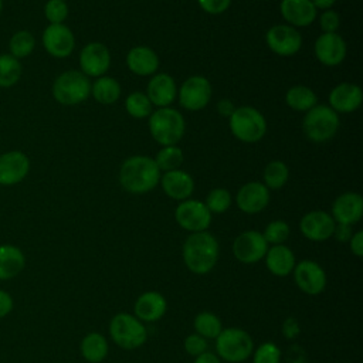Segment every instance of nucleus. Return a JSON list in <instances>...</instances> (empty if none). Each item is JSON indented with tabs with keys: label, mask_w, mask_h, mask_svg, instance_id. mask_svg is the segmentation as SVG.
<instances>
[{
	"label": "nucleus",
	"mask_w": 363,
	"mask_h": 363,
	"mask_svg": "<svg viewBox=\"0 0 363 363\" xmlns=\"http://www.w3.org/2000/svg\"><path fill=\"white\" fill-rule=\"evenodd\" d=\"M220 245L208 231L190 233L184 240L182 257L186 268L196 275H206L213 271L218 261Z\"/></svg>",
	"instance_id": "nucleus-1"
},
{
	"label": "nucleus",
	"mask_w": 363,
	"mask_h": 363,
	"mask_svg": "<svg viewBox=\"0 0 363 363\" xmlns=\"http://www.w3.org/2000/svg\"><path fill=\"white\" fill-rule=\"evenodd\" d=\"M160 170L155 160L147 156L128 157L119 170L121 186L133 194H143L153 190L160 180Z\"/></svg>",
	"instance_id": "nucleus-2"
},
{
	"label": "nucleus",
	"mask_w": 363,
	"mask_h": 363,
	"mask_svg": "<svg viewBox=\"0 0 363 363\" xmlns=\"http://www.w3.org/2000/svg\"><path fill=\"white\" fill-rule=\"evenodd\" d=\"M184 118L174 108H159L149 115V130L152 138L162 146H173L184 135Z\"/></svg>",
	"instance_id": "nucleus-3"
},
{
	"label": "nucleus",
	"mask_w": 363,
	"mask_h": 363,
	"mask_svg": "<svg viewBox=\"0 0 363 363\" xmlns=\"http://www.w3.org/2000/svg\"><path fill=\"white\" fill-rule=\"evenodd\" d=\"M109 336L116 346L125 350H133L143 346L147 340V330L133 313L119 312L109 320Z\"/></svg>",
	"instance_id": "nucleus-4"
},
{
	"label": "nucleus",
	"mask_w": 363,
	"mask_h": 363,
	"mask_svg": "<svg viewBox=\"0 0 363 363\" xmlns=\"http://www.w3.org/2000/svg\"><path fill=\"white\" fill-rule=\"evenodd\" d=\"M254 340L241 328H223L216 337V354L227 363H242L251 357Z\"/></svg>",
	"instance_id": "nucleus-5"
},
{
	"label": "nucleus",
	"mask_w": 363,
	"mask_h": 363,
	"mask_svg": "<svg viewBox=\"0 0 363 363\" xmlns=\"http://www.w3.org/2000/svg\"><path fill=\"white\" fill-rule=\"evenodd\" d=\"M228 123L231 133L244 143H255L261 140L267 132L264 115L252 106L235 108Z\"/></svg>",
	"instance_id": "nucleus-6"
},
{
	"label": "nucleus",
	"mask_w": 363,
	"mask_h": 363,
	"mask_svg": "<svg viewBox=\"0 0 363 363\" xmlns=\"http://www.w3.org/2000/svg\"><path fill=\"white\" fill-rule=\"evenodd\" d=\"M91 95V82L85 74L69 69L60 74L52 84V96L61 105H77Z\"/></svg>",
	"instance_id": "nucleus-7"
},
{
	"label": "nucleus",
	"mask_w": 363,
	"mask_h": 363,
	"mask_svg": "<svg viewBox=\"0 0 363 363\" xmlns=\"http://www.w3.org/2000/svg\"><path fill=\"white\" fill-rule=\"evenodd\" d=\"M306 138L315 143L332 139L339 129V116L328 105H315L311 108L302 122Z\"/></svg>",
	"instance_id": "nucleus-8"
},
{
	"label": "nucleus",
	"mask_w": 363,
	"mask_h": 363,
	"mask_svg": "<svg viewBox=\"0 0 363 363\" xmlns=\"http://www.w3.org/2000/svg\"><path fill=\"white\" fill-rule=\"evenodd\" d=\"M211 217L213 214L208 211L206 204L193 199L180 201L174 210L176 223L189 233L207 231L211 224Z\"/></svg>",
	"instance_id": "nucleus-9"
},
{
	"label": "nucleus",
	"mask_w": 363,
	"mask_h": 363,
	"mask_svg": "<svg viewBox=\"0 0 363 363\" xmlns=\"http://www.w3.org/2000/svg\"><path fill=\"white\" fill-rule=\"evenodd\" d=\"M268 247L269 245L265 241L262 233L257 230H247L234 238L231 250L234 258L238 262L251 265L264 259Z\"/></svg>",
	"instance_id": "nucleus-10"
},
{
	"label": "nucleus",
	"mask_w": 363,
	"mask_h": 363,
	"mask_svg": "<svg viewBox=\"0 0 363 363\" xmlns=\"http://www.w3.org/2000/svg\"><path fill=\"white\" fill-rule=\"evenodd\" d=\"M295 285L306 295L316 296L322 294L328 284L325 269L312 259H302L295 264L292 271Z\"/></svg>",
	"instance_id": "nucleus-11"
},
{
	"label": "nucleus",
	"mask_w": 363,
	"mask_h": 363,
	"mask_svg": "<svg viewBox=\"0 0 363 363\" xmlns=\"http://www.w3.org/2000/svg\"><path fill=\"white\" fill-rule=\"evenodd\" d=\"M211 84L201 75L187 78L179 91V102L187 111H201L211 99Z\"/></svg>",
	"instance_id": "nucleus-12"
},
{
	"label": "nucleus",
	"mask_w": 363,
	"mask_h": 363,
	"mask_svg": "<svg viewBox=\"0 0 363 363\" xmlns=\"http://www.w3.org/2000/svg\"><path fill=\"white\" fill-rule=\"evenodd\" d=\"M268 48L281 57L295 55L302 47V37L299 31L286 24H277L271 27L265 34Z\"/></svg>",
	"instance_id": "nucleus-13"
},
{
	"label": "nucleus",
	"mask_w": 363,
	"mask_h": 363,
	"mask_svg": "<svg viewBox=\"0 0 363 363\" xmlns=\"http://www.w3.org/2000/svg\"><path fill=\"white\" fill-rule=\"evenodd\" d=\"M41 40L45 51L55 58H65L71 55L75 47L74 33L64 23L48 24L43 31Z\"/></svg>",
	"instance_id": "nucleus-14"
},
{
	"label": "nucleus",
	"mask_w": 363,
	"mask_h": 363,
	"mask_svg": "<svg viewBox=\"0 0 363 363\" xmlns=\"http://www.w3.org/2000/svg\"><path fill=\"white\" fill-rule=\"evenodd\" d=\"M333 217L323 210H312L302 216L299 221V230L302 235L315 242H322L329 240L333 235L335 230Z\"/></svg>",
	"instance_id": "nucleus-15"
},
{
	"label": "nucleus",
	"mask_w": 363,
	"mask_h": 363,
	"mask_svg": "<svg viewBox=\"0 0 363 363\" xmlns=\"http://www.w3.org/2000/svg\"><path fill=\"white\" fill-rule=\"evenodd\" d=\"M30 172V159L21 150H9L0 155V186H14L23 182Z\"/></svg>",
	"instance_id": "nucleus-16"
},
{
	"label": "nucleus",
	"mask_w": 363,
	"mask_h": 363,
	"mask_svg": "<svg viewBox=\"0 0 363 363\" xmlns=\"http://www.w3.org/2000/svg\"><path fill=\"white\" fill-rule=\"evenodd\" d=\"M318 61L326 67H336L346 57V43L337 33H323L315 41L313 47Z\"/></svg>",
	"instance_id": "nucleus-17"
},
{
	"label": "nucleus",
	"mask_w": 363,
	"mask_h": 363,
	"mask_svg": "<svg viewBox=\"0 0 363 363\" xmlns=\"http://www.w3.org/2000/svg\"><path fill=\"white\" fill-rule=\"evenodd\" d=\"M111 65V54L102 43H89L79 52L81 72L86 77H102Z\"/></svg>",
	"instance_id": "nucleus-18"
},
{
	"label": "nucleus",
	"mask_w": 363,
	"mask_h": 363,
	"mask_svg": "<svg viewBox=\"0 0 363 363\" xmlns=\"http://www.w3.org/2000/svg\"><path fill=\"white\" fill-rule=\"evenodd\" d=\"M235 203L242 213L257 214L268 206L269 190L264 183L248 182L237 191Z\"/></svg>",
	"instance_id": "nucleus-19"
},
{
	"label": "nucleus",
	"mask_w": 363,
	"mask_h": 363,
	"mask_svg": "<svg viewBox=\"0 0 363 363\" xmlns=\"http://www.w3.org/2000/svg\"><path fill=\"white\" fill-rule=\"evenodd\" d=\"M167 311L166 298L157 291H146L140 294L133 305V315L143 323L160 320Z\"/></svg>",
	"instance_id": "nucleus-20"
},
{
	"label": "nucleus",
	"mask_w": 363,
	"mask_h": 363,
	"mask_svg": "<svg viewBox=\"0 0 363 363\" xmlns=\"http://www.w3.org/2000/svg\"><path fill=\"white\" fill-rule=\"evenodd\" d=\"M337 224L353 225L363 216V199L359 193L346 191L337 196L332 204L330 214Z\"/></svg>",
	"instance_id": "nucleus-21"
},
{
	"label": "nucleus",
	"mask_w": 363,
	"mask_h": 363,
	"mask_svg": "<svg viewBox=\"0 0 363 363\" xmlns=\"http://www.w3.org/2000/svg\"><path fill=\"white\" fill-rule=\"evenodd\" d=\"M363 101L362 88L352 82H342L336 85L329 94V106L336 113L354 112Z\"/></svg>",
	"instance_id": "nucleus-22"
},
{
	"label": "nucleus",
	"mask_w": 363,
	"mask_h": 363,
	"mask_svg": "<svg viewBox=\"0 0 363 363\" xmlns=\"http://www.w3.org/2000/svg\"><path fill=\"white\" fill-rule=\"evenodd\" d=\"M159 182H160L162 189L166 193V196H169L170 199L177 200V201L187 200L193 194V190H194L193 177L182 169L164 172V174L160 176Z\"/></svg>",
	"instance_id": "nucleus-23"
},
{
	"label": "nucleus",
	"mask_w": 363,
	"mask_h": 363,
	"mask_svg": "<svg viewBox=\"0 0 363 363\" xmlns=\"http://www.w3.org/2000/svg\"><path fill=\"white\" fill-rule=\"evenodd\" d=\"M264 259H265L267 269L272 275L279 277V278L291 275L295 268V264H296L294 251L289 247H286L285 244L268 247Z\"/></svg>",
	"instance_id": "nucleus-24"
},
{
	"label": "nucleus",
	"mask_w": 363,
	"mask_h": 363,
	"mask_svg": "<svg viewBox=\"0 0 363 363\" xmlns=\"http://www.w3.org/2000/svg\"><path fill=\"white\" fill-rule=\"evenodd\" d=\"M279 11L292 27H306L316 18V9L311 0H281Z\"/></svg>",
	"instance_id": "nucleus-25"
},
{
	"label": "nucleus",
	"mask_w": 363,
	"mask_h": 363,
	"mask_svg": "<svg viewBox=\"0 0 363 363\" xmlns=\"http://www.w3.org/2000/svg\"><path fill=\"white\" fill-rule=\"evenodd\" d=\"M146 95L152 105L157 108H166L174 101L177 95L176 82L169 74H155L147 84Z\"/></svg>",
	"instance_id": "nucleus-26"
},
{
	"label": "nucleus",
	"mask_w": 363,
	"mask_h": 363,
	"mask_svg": "<svg viewBox=\"0 0 363 363\" xmlns=\"http://www.w3.org/2000/svg\"><path fill=\"white\" fill-rule=\"evenodd\" d=\"M126 65L136 75H153L159 68V57L150 47L138 45L128 51Z\"/></svg>",
	"instance_id": "nucleus-27"
},
{
	"label": "nucleus",
	"mask_w": 363,
	"mask_h": 363,
	"mask_svg": "<svg viewBox=\"0 0 363 363\" xmlns=\"http://www.w3.org/2000/svg\"><path fill=\"white\" fill-rule=\"evenodd\" d=\"M26 267L24 252L13 244H0V281L17 277Z\"/></svg>",
	"instance_id": "nucleus-28"
},
{
	"label": "nucleus",
	"mask_w": 363,
	"mask_h": 363,
	"mask_svg": "<svg viewBox=\"0 0 363 363\" xmlns=\"http://www.w3.org/2000/svg\"><path fill=\"white\" fill-rule=\"evenodd\" d=\"M79 350L88 363H101L108 356L109 343L102 333L91 332L82 337Z\"/></svg>",
	"instance_id": "nucleus-29"
},
{
	"label": "nucleus",
	"mask_w": 363,
	"mask_h": 363,
	"mask_svg": "<svg viewBox=\"0 0 363 363\" xmlns=\"http://www.w3.org/2000/svg\"><path fill=\"white\" fill-rule=\"evenodd\" d=\"M91 94L96 102L109 105L119 99L121 85L115 78L102 75L91 85Z\"/></svg>",
	"instance_id": "nucleus-30"
},
{
	"label": "nucleus",
	"mask_w": 363,
	"mask_h": 363,
	"mask_svg": "<svg viewBox=\"0 0 363 363\" xmlns=\"http://www.w3.org/2000/svg\"><path fill=\"white\" fill-rule=\"evenodd\" d=\"M285 101L291 109L298 112H308L316 105L318 98L311 88L305 85H294L288 89Z\"/></svg>",
	"instance_id": "nucleus-31"
},
{
	"label": "nucleus",
	"mask_w": 363,
	"mask_h": 363,
	"mask_svg": "<svg viewBox=\"0 0 363 363\" xmlns=\"http://www.w3.org/2000/svg\"><path fill=\"white\" fill-rule=\"evenodd\" d=\"M193 328L197 335L208 340V339H216L220 335V332L223 330V323L216 313L203 311L194 316Z\"/></svg>",
	"instance_id": "nucleus-32"
},
{
	"label": "nucleus",
	"mask_w": 363,
	"mask_h": 363,
	"mask_svg": "<svg viewBox=\"0 0 363 363\" xmlns=\"http://www.w3.org/2000/svg\"><path fill=\"white\" fill-rule=\"evenodd\" d=\"M23 74L20 60L11 54H0V88L14 86Z\"/></svg>",
	"instance_id": "nucleus-33"
},
{
	"label": "nucleus",
	"mask_w": 363,
	"mask_h": 363,
	"mask_svg": "<svg viewBox=\"0 0 363 363\" xmlns=\"http://www.w3.org/2000/svg\"><path fill=\"white\" fill-rule=\"evenodd\" d=\"M35 48V38L28 30L16 31L9 40V54L14 58L21 60L28 57Z\"/></svg>",
	"instance_id": "nucleus-34"
},
{
	"label": "nucleus",
	"mask_w": 363,
	"mask_h": 363,
	"mask_svg": "<svg viewBox=\"0 0 363 363\" xmlns=\"http://www.w3.org/2000/svg\"><path fill=\"white\" fill-rule=\"evenodd\" d=\"M288 166L281 160L269 162L264 169V184L268 190H278L288 182Z\"/></svg>",
	"instance_id": "nucleus-35"
},
{
	"label": "nucleus",
	"mask_w": 363,
	"mask_h": 363,
	"mask_svg": "<svg viewBox=\"0 0 363 363\" xmlns=\"http://www.w3.org/2000/svg\"><path fill=\"white\" fill-rule=\"evenodd\" d=\"M183 152L180 147H177L176 145L173 146H163L156 157L153 159L156 166L159 167V170H164V172H170V170H176L180 169L182 163H183Z\"/></svg>",
	"instance_id": "nucleus-36"
},
{
	"label": "nucleus",
	"mask_w": 363,
	"mask_h": 363,
	"mask_svg": "<svg viewBox=\"0 0 363 363\" xmlns=\"http://www.w3.org/2000/svg\"><path fill=\"white\" fill-rule=\"evenodd\" d=\"M152 106L153 105L150 104L147 95L143 92H132L125 101L126 112L136 119L149 116L152 113Z\"/></svg>",
	"instance_id": "nucleus-37"
},
{
	"label": "nucleus",
	"mask_w": 363,
	"mask_h": 363,
	"mask_svg": "<svg viewBox=\"0 0 363 363\" xmlns=\"http://www.w3.org/2000/svg\"><path fill=\"white\" fill-rule=\"evenodd\" d=\"M231 200L233 199L228 190L223 187H216L207 194L204 204L211 214H221L230 208Z\"/></svg>",
	"instance_id": "nucleus-38"
},
{
	"label": "nucleus",
	"mask_w": 363,
	"mask_h": 363,
	"mask_svg": "<svg viewBox=\"0 0 363 363\" xmlns=\"http://www.w3.org/2000/svg\"><path fill=\"white\" fill-rule=\"evenodd\" d=\"M291 234V228L288 225V223H285L284 220H274L271 223L267 224L262 235L265 238V241L268 242V245H278V244H284Z\"/></svg>",
	"instance_id": "nucleus-39"
},
{
	"label": "nucleus",
	"mask_w": 363,
	"mask_h": 363,
	"mask_svg": "<svg viewBox=\"0 0 363 363\" xmlns=\"http://www.w3.org/2000/svg\"><path fill=\"white\" fill-rule=\"evenodd\" d=\"M252 363H281V349L272 342H264L252 350Z\"/></svg>",
	"instance_id": "nucleus-40"
},
{
	"label": "nucleus",
	"mask_w": 363,
	"mask_h": 363,
	"mask_svg": "<svg viewBox=\"0 0 363 363\" xmlns=\"http://www.w3.org/2000/svg\"><path fill=\"white\" fill-rule=\"evenodd\" d=\"M44 16L50 24H62L68 17V4L65 0H48L44 6Z\"/></svg>",
	"instance_id": "nucleus-41"
},
{
	"label": "nucleus",
	"mask_w": 363,
	"mask_h": 363,
	"mask_svg": "<svg viewBox=\"0 0 363 363\" xmlns=\"http://www.w3.org/2000/svg\"><path fill=\"white\" fill-rule=\"evenodd\" d=\"M183 347L189 356L196 357V356L204 353L206 350H208V342H207V339H204L203 336H200L194 332V333H190L186 336V339L183 342Z\"/></svg>",
	"instance_id": "nucleus-42"
},
{
	"label": "nucleus",
	"mask_w": 363,
	"mask_h": 363,
	"mask_svg": "<svg viewBox=\"0 0 363 363\" xmlns=\"http://www.w3.org/2000/svg\"><path fill=\"white\" fill-rule=\"evenodd\" d=\"M323 33H336L340 26V16L335 10H325L319 18Z\"/></svg>",
	"instance_id": "nucleus-43"
},
{
	"label": "nucleus",
	"mask_w": 363,
	"mask_h": 363,
	"mask_svg": "<svg viewBox=\"0 0 363 363\" xmlns=\"http://www.w3.org/2000/svg\"><path fill=\"white\" fill-rule=\"evenodd\" d=\"M231 4V0H199V6L208 14H221Z\"/></svg>",
	"instance_id": "nucleus-44"
},
{
	"label": "nucleus",
	"mask_w": 363,
	"mask_h": 363,
	"mask_svg": "<svg viewBox=\"0 0 363 363\" xmlns=\"http://www.w3.org/2000/svg\"><path fill=\"white\" fill-rule=\"evenodd\" d=\"M282 335L286 337V339H294L299 335V323L295 318L289 316L284 320L282 323Z\"/></svg>",
	"instance_id": "nucleus-45"
},
{
	"label": "nucleus",
	"mask_w": 363,
	"mask_h": 363,
	"mask_svg": "<svg viewBox=\"0 0 363 363\" xmlns=\"http://www.w3.org/2000/svg\"><path fill=\"white\" fill-rule=\"evenodd\" d=\"M349 247L353 255H356L357 258L363 257V231L362 230L352 234L349 240Z\"/></svg>",
	"instance_id": "nucleus-46"
},
{
	"label": "nucleus",
	"mask_w": 363,
	"mask_h": 363,
	"mask_svg": "<svg viewBox=\"0 0 363 363\" xmlns=\"http://www.w3.org/2000/svg\"><path fill=\"white\" fill-rule=\"evenodd\" d=\"M13 306H14V301L11 295L7 291L0 289V319L6 318L13 311Z\"/></svg>",
	"instance_id": "nucleus-47"
},
{
	"label": "nucleus",
	"mask_w": 363,
	"mask_h": 363,
	"mask_svg": "<svg viewBox=\"0 0 363 363\" xmlns=\"http://www.w3.org/2000/svg\"><path fill=\"white\" fill-rule=\"evenodd\" d=\"M352 234H353L352 225H347V224H337V223H336L332 237H335V238H336L337 241H340V242H349Z\"/></svg>",
	"instance_id": "nucleus-48"
},
{
	"label": "nucleus",
	"mask_w": 363,
	"mask_h": 363,
	"mask_svg": "<svg viewBox=\"0 0 363 363\" xmlns=\"http://www.w3.org/2000/svg\"><path fill=\"white\" fill-rule=\"evenodd\" d=\"M193 363H221V359L214 352L206 350L204 353L196 356Z\"/></svg>",
	"instance_id": "nucleus-49"
},
{
	"label": "nucleus",
	"mask_w": 363,
	"mask_h": 363,
	"mask_svg": "<svg viewBox=\"0 0 363 363\" xmlns=\"http://www.w3.org/2000/svg\"><path fill=\"white\" fill-rule=\"evenodd\" d=\"M234 105L231 104V101H227V99H223V101H220V104H218V111H220V113L221 115H224V116H231V113L234 112Z\"/></svg>",
	"instance_id": "nucleus-50"
},
{
	"label": "nucleus",
	"mask_w": 363,
	"mask_h": 363,
	"mask_svg": "<svg viewBox=\"0 0 363 363\" xmlns=\"http://www.w3.org/2000/svg\"><path fill=\"white\" fill-rule=\"evenodd\" d=\"M315 9L318 10H330V7L336 3V0H311Z\"/></svg>",
	"instance_id": "nucleus-51"
},
{
	"label": "nucleus",
	"mask_w": 363,
	"mask_h": 363,
	"mask_svg": "<svg viewBox=\"0 0 363 363\" xmlns=\"http://www.w3.org/2000/svg\"><path fill=\"white\" fill-rule=\"evenodd\" d=\"M1 11H3V0H0V14H1Z\"/></svg>",
	"instance_id": "nucleus-52"
}]
</instances>
